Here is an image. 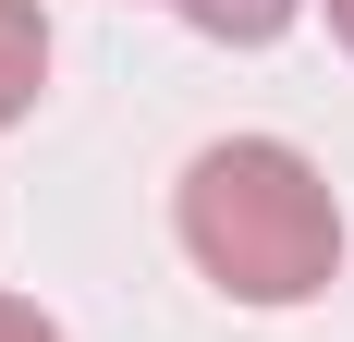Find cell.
<instances>
[{"label": "cell", "mask_w": 354, "mask_h": 342, "mask_svg": "<svg viewBox=\"0 0 354 342\" xmlns=\"http://www.w3.org/2000/svg\"><path fill=\"white\" fill-rule=\"evenodd\" d=\"M171 12H183L196 37H232V49H257V37H281L306 0H171Z\"/></svg>", "instance_id": "3957f363"}, {"label": "cell", "mask_w": 354, "mask_h": 342, "mask_svg": "<svg viewBox=\"0 0 354 342\" xmlns=\"http://www.w3.org/2000/svg\"><path fill=\"white\" fill-rule=\"evenodd\" d=\"M330 25H342V49H354V0H330Z\"/></svg>", "instance_id": "5b68a950"}, {"label": "cell", "mask_w": 354, "mask_h": 342, "mask_svg": "<svg viewBox=\"0 0 354 342\" xmlns=\"http://www.w3.org/2000/svg\"><path fill=\"white\" fill-rule=\"evenodd\" d=\"M37 86H49V12L37 0H0V123H25Z\"/></svg>", "instance_id": "7a4b0ae2"}, {"label": "cell", "mask_w": 354, "mask_h": 342, "mask_svg": "<svg viewBox=\"0 0 354 342\" xmlns=\"http://www.w3.org/2000/svg\"><path fill=\"white\" fill-rule=\"evenodd\" d=\"M171 220H183V257H196L232 306H306V294H330V269H342L330 171L306 159V147H281V135L196 147Z\"/></svg>", "instance_id": "6da1fadb"}, {"label": "cell", "mask_w": 354, "mask_h": 342, "mask_svg": "<svg viewBox=\"0 0 354 342\" xmlns=\"http://www.w3.org/2000/svg\"><path fill=\"white\" fill-rule=\"evenodd\" d=\"M0 342H62V330H49V318H37L25 294H0Z\"/></svg>", "instance_id": "277c9868"}]
</instances>
